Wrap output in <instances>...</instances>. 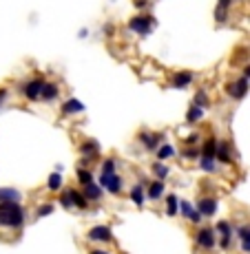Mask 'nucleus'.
<instances>
[{"label":"nucleus","instance_id":"nucleus-1","mask_svg":"<svg viewBox=\"0 0 250 254\" xmlns=\"http://www.w3.org/2000/svg\"><path fill=\"white\" fill-rule=\"evenodd\" d=\"M24 226V208L20 203H0V228H18Z\"/></svg>","mask_w":250,"mask_h":254},{"label":"nucleus","instance_id":"nucleus-2","mask_svg":"<svg viewBox=\"0 0 250 254\" xmlns=\"http://www.w3.org/2000/svg\"><path fill=\"white\" fill-rule=\"evenodd\" d=\"M126 29H129L131 33H135V36L146 38V36H151V33H153L155 18L151 16L149 11H137L135 16L129 18V22H126Z\"/></svg>","mask_w":250,"mask_h":254},{"label":"nucleus","instance_id":"nucleus-3","mask_svg":"<svg viewBox=\"0 0 250 254\" xmlns=\"http://www.w3.org/2000/svg\"><path fill=\"white\" fill-rule=\"evenodd\" d=\"M217 230H213V228H199L197 234H195V246L199 248V250H215L217 248Z\"/></svg>","mask_w":250,"mask_h":254},{"label":"nucleus","instance_id":"nucleus-4","mask_svg":"<svg viewBox=\"0 0 250 254\" xmlns=\"http://www.w3.org/2000/svg\"><path fill=\"white\" fill-rule=\"evenodd\" d=\"M45 77L42 75H36V77H31V80H27L22 84V93H24V97H27L29 102H38V100H42V89H45Z\"/></svg>","mask_w":250,"mask_h":254},{"label":"nucleus","instance_id":"nucleus-5","mask_svg":"<svg viewBox=\"0 0 250 254\" xmlns=\"http://www.w3.org/2000/svg\"><path fill=\"white\" fill-rule=\"evenodd\" d=\"M224 91H226V95L233 97V100H244L250 91V80L242 75V77H237V80L228 82V84L224 86Z\"/></svg>","mask_w":250,"mask_h":254},{"label":"nucleus","instance_id":"nucleus-6","mask_svg":"<svg viewBox=\"0 0 250 254\" xmlns=\"http://www.w3.org/2000/svg\"><path fill=\"white\" fill-rule=\"evenodd\" d=\"M100 186L109 194H120L122 192V177L117 173H102L100 175Z\"/></svg>","mask_w":250,"mask_h":254},{"label":"nucleus","instance_id":"nucleus-7","mask_svg":"<svg viewBox=\"0 0 250 254\" xmlns=\"http://www.w3.org/2000/svg\"><path fill=\"white\" fill-rule=\"evenodd\" d=\"M197 75L193 71H177L173 77H170V86L173 89H188L190 84H195Z\"/></svg>","mask_w":250,"mask_h":254},{"label":"nucleus","instance_id":"nucleus-8","mask_svg":"<svg viewBox=\"0 0 250 254\" xmlns=\"http://www.w3.org/2000/svg\"><path fill=\"white\" fill-rule=\"evenodd\" d=\"M235 0H217V7L213 11V18L217 24H226L230 20V7H233Z\"/></svg>","mask_w":250,"mask_h":254},{"label":"nucleus","instance_id":"nucleus-9","mask_svg":"<svg viewBox=\"0 0 250 254\" xmlns=\"http://www.w3.org/2000/svg\"><path fill=\"white\" fill-rule=\"evenodd\" d=\"M80 155H82V164L86 162H93V159L100 157V144L95 139H89L80 146Z\"/></svg>","mask_w":250,"mask_h":254},{"label":"nucleus","instance_id":"nucleus-10","mask_svg":"<svg viewBox=\"0 0 250 254\" xmlns=\"http://www.w3.org/2000/svg\"><path fill=\"white\" fill-rule=\"evenodd\" d=\"M137 139H140V144H144V148L158 150L162 146L160 141L164 139V133H149V130H142V133L137 135Z\"/></svg>","mask_w":250,"mask_h":254},{"label":"nucleus","instance_id":"nucleus-11","mask_svg":"<svg viewBox=\"0 0 250 254\" xmlns=\"http://www.w3.org/2000/svg\"><path fill=\"white\" fill-rule=\"evenodd\" d=\"M89 239L97 243H109V241H113V232H111L109 226H93L89 230Z\"/></svg>","mask_w":250,"mask_h":254},{"label":"nucleus","instance_id":"nucleus-12","mask_svg":"<svg viewBox=\"0 0 250 254\" xmlns=\"http://www.w3.org/2000/svg\"><path fill=\"white\" fill-rule=\"evenodd\" d=\"M84 113V104L78 97H69L62 102V115H80Z\"/></svg>","mask_w":250,"mask_h":254},{"label":"nucleus","instance_id":"nucleus-13","mask_svg":"<svg viewBox=\"0 0 250 254\" xmlns=\"http://www.w3.org/2000/svg\"><path fill=\"white\" fill-rule=\"evenodd\" d=\"M217 206H219L217 199H213V197H202L197 201V210L204 214V217H213V214L217 212Z\"/></svg>","mask_w":250,"mask_h":254},{"label":"nucleus","instance_id":"nucleus-14","mask_svg":"<svg viewBox=\"0 0 250 254\" xmlns=\"http://www.w3.org/2000/svg\"><path fill=\"white\" fill-rule=\"evenodd\" d=\"M22 192L16 188H0V203H20Z\"/></svg>","mask_w":250,"mask_h":254},{"label":"nucleus","instance_id":"nucleus-15","mask_svg":"<svg viewBox=\"0 0 250 254\" xmlns=\"http://www.w3.org/2000/svg\"><path fill=\"white\" fill-rule=\"evenodd\" d=\"M237 237H239V250L244 254H250V226H239L237 228Z\"/></svg>","mask_w":250,"mask_h":254},{"label":"nucleus","instance_id":"nucleus-16","mask_svg":"<svg viewBox=\"0 0 250 254\" xmlns=\"http://www.w3.org/2000/svg\"><path fill=\"white\" fill-rule=\"evenodd\" d=\"M84 197L89 199V201H100L102 199V194H104V188H102L100 184H95V182H91V184H86L84 186Z\"/></svg>","mask_w":250,"mask_h":254},{"label":"nucleus","instance_id":"nucleus-17","mask_svg":"<svg viewBox=\"0 0 250 254\" xmlns=\"http://www.w3.org/2000/svg\"><path fill=\"white\" fill-rule=\"evenodd\" d=\"M164 190H166L164 179H155V182L149 186V190H146V197H149L151 201H158L160 197H164Z\"/></svg>","mask_w":250,"mask_h":254},{"label":"nucleus","instance_id":"nucleus-18","mask_svg":"<svg viewBox=\"0 0 250 254\" xmlns=\"http://www.w3.org/2000/svg\"><path fill=\"white\" fill-rule=\"evenodd\" d=\"M60 97V86L56 82H45V89H42V100L45 102H56Z\"/></svg>","mask_w":250,"mask_h":254},{"label":"nucleus","instance_id":"nucleus-19","mask_svg":"<svg viewBox=\"0 0 250 254\" xmlns=\"http://www.w3.org/2000/svg\"><path fill=\"white\" fill-rule=\"evenodd\" d=\"M204 113H206V109H202V106H197V104H190L188 111H186V122H188V124H197V122L204 120Z\"/></svg>","mask_w":250,"mask_h":254},{"label":"nucleus","instance_id":"nucleus-20","mask_svg":"<svg viewBox=\"0 0 250 254\" xmlns=\"http://www.w3.org/2000/svg\"><path fill=\"white\" fill-rule=\"evenodd\" d=\"M129 197H131V201L135 203L137 208H144V203H146V192H144V188H142V186H133V188H131V192H129Z\"/></svg>","mask_w":250,"mask_h":254},{"label":"nucleus","instance_id":"nucleus-21","mask_svg":"<svg viewBox=\"0 0 250 254\" xmlns=\"http://www.w3.org/2000/svg\"><path fill=\"white\" fill-rule=\"evenodd\" d=\"M69 197H71L73 208H80V210H84V208H86V203H89V199L84 197V192H82V190L71 188V190H69Z\"/></svg>","mask_w":250,"mask_h":254},{"label":"nucleus","instance_id":"nucleus-22","mask_svg":"<svg viewBox=\"0 0 250 254\" xmlns=\"http://www.w3.org/2000/svg\"><path fill=\"white\" fill-rule=\"evenodd\" d=\"M217 148H219V141L215 139V137H210V139L204 141L202 155H204V157H215V159H217Z\"/></svg>","mask_w":250,"mask_h":254},{"label":"nucleus","instance_id":"nucleus-23","mask_svg":"<svg viewBox=\"0 0 250 254\" xmlns=\"http://www.w3.org/2000/svg\"><path fill=\"white\" fill-rule=\"evenodd\" d=\"M155 157H158L160 162H166V159L175 157V146H170V144H162L160 148L155 150Z\"/></svg>","mask_w":250,"mask_h":254},{"label":"nucleus","instance_id":"nucleus-24","mask_svg":"<svg viewBox=\"0 0 250 254\" xmlns=\"http://www.w3.org/2000/svg\"><path fill=\"white\" fill-rule=\"evenodd\" d=\"M193 104L202 106V109H208V106H210V97H208V91H206V89H197V91H195Z\"/></svg>","mask_w":250,"mask_h":254},{"label":"nucleus","instance_id":"nucleus-25","mask_svg":"<svg viewBox=\"0 0 250 254\" xmlns=\"http://www.w3.org/2000/svg\"><path fill=\"white\" fill-rule=\"evenodd\" d=\"M177 212H179V199H177V194H168V197H166V214H168V217H175Z\"/></svg>","mask_w":250,"mask_h":254},{"label":"nucleus","instance_id":"nucleus-26","mask_svg":"<svg viewBox=\"0 0 250 254\" xmlns=\"http://www.w3.org/2000/svg\"><path fill=\"white\" fill-rule=\"evenodd\" d=\"M195 212H197V206H193L190 201H184V199H179V214H182V217H186L190 221Z\"/></svg>","mask_w":250,"mask_h":254},{"label":"nucleus","instance_id":"nucleus-27","mask_svg":"<svg viewBox=\"0 0 250 254\" xmlns=\"http://www.w3.org/2000/svg\"><path fill=\"white\" fill-rule=\"evenodd\" d=\"M217 162H222V164H230V144H226V141H219V148H217Z\"/></svg>","mask_w":250,"mask_h":254},{"label":"nucleus","instance_id":"nucleus-28","mask_svg":"<svg viewBox=\"0 0 250 254\" xmlns=\"http://www.w3.org/2000/svg\"><path fill=\"white\" fill-rule=\"evenodd\" d=\"M182 157L188 159V162H195V159L199 162V157H202V148H197V146H186V148L182 150Z\"/></svg>","mask_w":250,"mask_h":254},{"label":"nucleus","instance_id":"nucleus-29","mask_svg":"<svg viewBox=\"0 0 250 254\" xmlns=\"http://www.w3.org/2000/svg\"><path fill=\"white\" fill-rule=\"evenodd\" d=\"M199 166H202L204 173H217V159L215 157H199Z\"/></svg>","mask_w":250,"mask_h":254},{"label":"nucleus","instance_id":"nucleus-30","mask_svg":"<svg viewBox=\"0 0 250 254\" xmlns=\"http://www.w3.org/2000/svg\"><path fill=\"white\" fill-rule=\"evenodd\" d=\"M47 188L51 190H60L62 188V175H60V170H58V173H51L49 175V179H47Z\"/></svg>","mask_w":250,"mask_h":254},{"label":"nucleus","instance_id":"nucleus-31","mask_svg":"<svg viewBox=\"0 0 250 254\" xmlns=\"http://www.w3.org/2000/svg\"><path fill=\"white\" fill-rule=\"evenodd\" d=\"M151 173H153L158 179H166V177H168V166L158 159V162L153 164V168H151Z\"/></svg>","mask_w":250,"mask_h":254},{"label":"nucleus","instance_id":"nucleus-32","mask_svg":"<svg viewBox=\"0 0 250 254\" xmlns=\"http://www.w3.org/2000/svg\"><path fill=\"white\" fill-rule=\"evenodd\" d=\"M78 182H80L82 186L91 184L93 182V173L89 168H84V166H80V168H78Z\"/></svg>","mask_w":250,"mask_h":254},{"label":"nucleus","instance_id":"nucleus-33","mask_svg":"<svg viewBox=\"0 0 250 254\" xmlns=\"http://www.w3.org/2000/svg\"><path fill=\"white\" fill-rule=\"evenodd\" d=\"M215 230L222 234V237H233V234H235V230H233V223H228V221H219Z\"/></svg>","mask_w":250,"mask_h":254},{"label":"nucleus","instance_id":"nucleus-34","mask_svg":"<svg viewBox=\"0 0 250 254\" xmlns=\"http://www.w3.org/2000/svg\"><path fill=\"white\" fill-rule=\"evenodd\" d=\"M49 214H53V203H42V206L36 210V219L49 217Z\"/></svg>","mask_w":250,"mask_h":254},{"label":"nucleus","instance_id":"nucleus-35","mask_svg":"<svg viewBox=\"0 0 250 254\" xmlns=\"http://www.w3.org/2000/svg\"><path fill=\"white\" fill-rule=\"evenodd\" d=\"M58 201H60V206H62V208H67V210H71V208H73L71 197H69V190H65V192L60 194V199H58Z\"/></svg>","mask_w":250,"mask_h":254},{"label":"nucleus","instance_id":"nucleus-36","mask_svg":"<svg viewBox=\"0 0 250 254\" xmlns=\"http://www.w3.org/2000/svg\"><path fill=\"white\" fill-rule=\"evenodd\" d=\"M102 173H115V159H104L102 162Z\"/></svg>","mask_w":250,"mask_h":254},{"label":"nucleus","instance_id":"nucleus-37","mask_svg":"<svg viewBox=\"0 0 250 254\" xmlns=\"http://www.w3.org/2000/svg\"><path fill=\"white\" fill-rule=\"evenodd\" d=\"M133 4H135V9H137V11H149V7H151V0H133Z\"/></svg>","mask_w":250,"mask_h":254},{"label":"nucleus","instance_id":"nucleus-38","mask_svg":"<svg viewBox=\"0 0 250 254\" xmlns=\"http://www.w3.org/2000/svg\"><path fill=\"white\" fill-rule=\"evenodd\" d=\"M199 137H202V135L199 133H190V135H186V146H195V144H199Z\"/></svg>","mask_w":250,"mask_h":254},{"label":"nucleus","instance_id":"nucleus-39","mask_svg":"<svg viewBox=\"0 0 250 254\" xmlns=\"http://www.w3.org/2000/svg\"><path fill=\"white\" fill-rule=\"evenodd\" d=\"M219 248H222V250H230V248H233V237H222L219 239Z\"/></svg>","mask_w":250,"mask_h":254},{"label":"nucleus","instance_id":"nucleus-40","mask_svg":"<svg viewBox=\"0 0 250 254\" xmlns=\"http://www.w3.org/2000/svg\"><path fill=\"white\" fill-rule=\"evenodd\" d=\"M102 33H104L106 38H113V36H115V27H113L111 22H106L104 27H102Z\"/></svg>","mask_w":250,"mask_h":254},{"label":"nucleus","instance_id":"nucleus-41","mask_svg":"<svg viewBox=\"0 0 250 254\" xmlns=\"http://www.w3.org/2000/svg\"><path fill=\"white\" fill-rule=\"evenodd\" d=\"M7 95H9L7 89H0V109H2V104L7 102Z\"/></svg>","mask_w":250,"mask_h":254},{"label":"nucleus","instance_id":"nucleus-42","mask_svg":"<svg viewBox=\"0 0 250 254\" xmlns=\"http://www.w3.org/2000/svg\"><path fill=\"white\" fill-rule=\"evenodd\" d=\"M242 75H244V77H248V80H250V62H248V64H246V66H244Z\"/></svg>","mask_w":250,"mask_h":254},{"label":"nucleus","instance_id":"nucleus-43","mask_svg":"<svg viewBox=\"0 0 250 254\" xmlns=\"http://www.w3.org/2000/svg\"><path fill=\"white\" fill-rule=\"evenodd\" d=\"M78 38H80V40H84V38H86V29H80V33H78Z\"/></svg>","mask_w":250,"mask_h":254},{"label":"nucleus","instance_id":"nucleus-44","mask_svg":"<svg viewBox=\"0 0 250 254\" xmlns=\"http://www.w3.org/2000/svg\"><path fill=\"white\" fill-rule=\"evenodd\" d=\"M89 254H111V252H106V250H91Z\"/></svg>","mask_w":250,"mask_h":254}]
</instances>
